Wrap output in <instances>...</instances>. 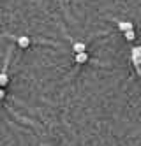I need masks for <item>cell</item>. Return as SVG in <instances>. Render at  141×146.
I'll use <instances>...</instances> for the list:
<instances>
[{
  "label": "cell",
  "instance_id": "obj_1",
  "mask_svg": "<svg viewBox=\"0 0 141 146\" xmlns=\"http://www.w3.org/2000/svg\"><path fill=\"white\" fill-rule=\"evenodd\" d=\"M131 58H132V64H134V67H136V72L139 74V72H141V69H139V65H141V48H139V46H134V48H132Z\"/></svg>",
  "mask_w": 141,
  "mask_h": 146
},
{
  "label": "cell",
  "instance_id": "obj_8",
  "mask_svg": "<svg viewBox=\"0 0 141 146\" xmlns=\"http://www.w3.org/2000/svg\"><path fill=\"white\" fill-rule=\"evenodd\" d=\"M4 95H5V93H4V90H2V86H0V100H2V99H4Z\"/></svg>",
  "mask_w": 141,
  "mask_h": 146
},
{
  "label": "cell",
  "instance_id": "obj_2",
  "mask_svg": "<svg viewBox=\"0 0 141 146\" xmlns=\"http://www.w3.org/2000/svg\"><path fill=\"white\" fill-rule=\"evenodd\" d=\"M74 60H76V64H85L88 60V55H86V51H80V53L74 55Z\"/></svg>",
  "mask_w": 141,
  "mask_h": 146
},
{
  "label": "cell",
  "instance_id": "obj_7",
  "mask_svg": "<svg viewBox=\"0 0 141 146\" xmlns=\"http://www.w3.org/2000/svg\"><path fill=\"white\" fill-rule=\"evenodd\" d=\"M124 35H125V39H127V40H134V39H136V35H134V28H131V30H125V32H124Z\"/></svg>",
  "mask_w": 141,
  "mask_h": 146
},
{
  "label": "cell",
  "instance_id": "obj_6",
  "mask_svg": "<svg viewBox=\"0 0 141 146\" xmlns=\"http://www.w3.org/2000/svg\"><path fill=\"white\" fill-rule=\"evenodd\" d=\"M7 83H9V76H7V72H0V86H5L7 85Z\"/></svg>",
  "mask_w": 141,
  "mask_h": 146
},
{
  "label": "cell",
  "instance_id": "obj_5",
  "mask_svg": "<svg viewBox=\"0 0 141 146\" xmlns=\"http://www.w3.org/2000/svg\"><path fill=\"white\" fill-rule=\"evenodd\" d=\"M72 51H74V53L86 51V44H85V42H74V44H72Z\"/></svg>",
  "mask_w": 141,
  "mask_h": 146
},
{
  "label": "cell",
  "instance_id": "obj_4",
  "mask_svg": "<svg viewBox=\"0 0 141 146\" xmlns=\"http://www.w3.org/2000/svg\"><path fill=\"white\" fill-rule=\"evenodd\" d=\"M131 28H134L132 23H129V21H118V30H120V32H125V30H131Z\"/></svg>",
  "mask_w": 141,
  "mask_h": 146
},
{
  "label": "cell",
  "instance_id": "obj_3",
  "mask_svg": "<svg viewBox=\"0 0 141 146\" xmlns=\"http://www.w3.org/2000/svg\"><path fill=\"white\" fill-rule=\"evenodd\" d=\"M16 42H18V46H19V48H23V49H25V48H28V46H30V39H28L27 35H21V37H18V39H16Z\"/></svg>",
  "mask_w": 141,
  "mask_h": 146
}]
</instances>
